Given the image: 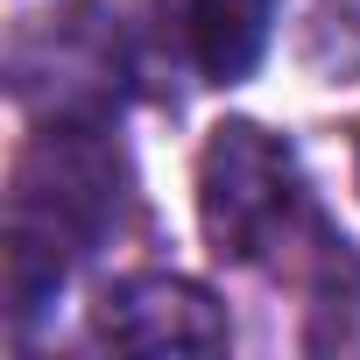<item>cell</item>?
Returning <instances> with one entry per match:
<instances>
[{"label": "cell", "instance_id": "obj_1", "mask_svg": "<svg viewBox=\"0 0 360 360\" xmlns=\"http://www.w3.org/2000/svg\"><path fill=\"white\" fill-rule=\"evenodd\" d=\"M127 212V155L113 148L106 120H43V134L15 162L8 191V318L29 325L71 276L78 255H92Z\"/></svg>", "mask_w": 360, "mask_h": 360}, {"label": "cell", "instance_id": "obj_2", "mask_svg": "<svg viewBox=\"0 0 360 360\" xmlns=\"http://www.w3.org/2000/svg\"><path fill=\"white\" fill-rule=\"evenodd\" d=\"M198 226L212 255L226 262H269L297 240L304 226V176L297 155L255 127V120H219L205 155H198Z\"/></svg>", "mask_w": 360, "mask_h": 360}, {"label": "cell", "instance_id": "obj_3", "mask_svg": "<svg viewBox=\"0 0 360 360\" xmlns=\"http://www.w3.org/2000/svg\"><path fill=\"white\" fill-rule=\"evenodd\" d=\"M15 99L36 120H113L127 99V36L99 0H64L36 15L8 50Z\"/></svg>", "mask_w": 360, "mask_h": 360}, {"label": "cell", "instance_id": "obj_4", "mask_svg": "<svg viewBox=\"0 0 360 360\" xmlns=\"http://www.w3.org/2000/svg\"><path fill=\"white\" fill-rule=\"evenodd\" d=\"M99 339L141 360H184L226 346V311L191 276H127L99 304Z\"/></svg>", "mask_w": 360, "mask_h": 360}, {"label": "cell", "instance_id": "obj_5", "mask_svg": "<svg viewBox=\"0 0 360 360\" xmlns=\"http://www.w3.org/2000/svg\"><path fill=\"white\" fill-rule=\"evenodd\" d=\"M155 8H162V36L205 85H240L262 64L276 22V0H155Z\"/></svg>", "mask_w": 360, "mask_h": 360}]
</instances>
